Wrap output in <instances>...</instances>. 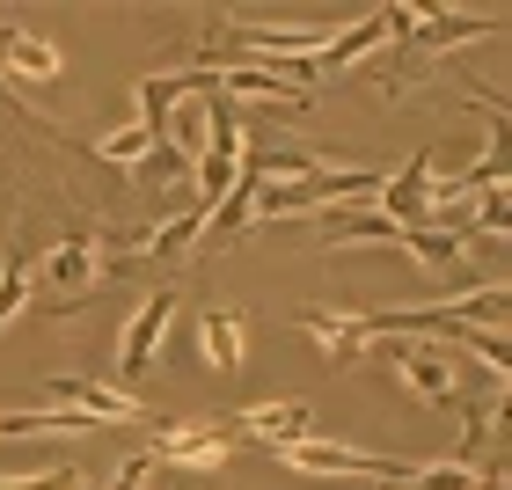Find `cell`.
<instances>
[{"instance_id":"obj_11","label":"cell","mask_w":512,"mask_h":490,"mask_svg":"<svg viewBox=\"0 0 512 490\" xmlns=\"http://www.w3.org/2000/svg\"><path fill=\"white\" fill-rule=\"evenodd\" d=\"M59 66H66V59H59V44H52V37L0 22V74H15V81H52Z\"/></svg>"},{"instance_id":"obj_14","label":"cell","mask_w":512,"mask_h":490,"mask_svg":"<svg viewBox=\"0 0 512 490\" xmlns=\"http://www.w3.org/2000/svg\"><path fill=\"white\" fill-rule=\"evenodd\" d=\"M147 476H154V461H147V454H132L125 469H118V483H110V490H147Z\"/></svg>"},{"instance_id":"obj_9","label":"cell","mask_w":512,"mask_h":490,"mask_svg":"<svg viewBox=\"0 0 512 490\" xmlns=\"http://www.w3.org/2000/svg\"><path fill=\"white\" fill-rule=\"evenodd\" d=\"M505 30V15H403V52H447V44H469V37H491Z\"/></svg>"},{"instance_id":"obj_4","label":"cell","mask_w":512,"mask_h":490,"mask_svg":"<svg viewBox=\"0 0 512 490\" xmlns=\"http://www.w3.org/2000/svg\"><path fill=\"white\" fill-rule=\"evenodd\" d=\"M278 461L300 476H366V483H410V461L395 454H366V447H330V439H293L278 447Z\"/></svg>"},{"instance_id":"obj_2","label":"cell","mask_w":512,"mask_h":490,"mask_svg":"<svg viewBox=\"0 0 512 490\" xmlns=\"http://www.w3.org/2000/svg\"><path fill=\"white\" fill-rule=\"evenodd\" d=\"M374 352L388 359V373L403 381L417 403H439V410H461V417H476V403H469V388L454 381V366H447V352H425V344H403V337H381Z\"/></svg>"},{"instance_id":"obj_5","label":"cell","mask_w":512,"mask_h":490,"mask_svg":"<svg viewBox=\"0 0 512 490\" xmlns=\"http://www.w3.org/2000/svg\"><path fill=\"white\" fill-rule=\"evenodd\" d=\"M52 403L74 410L81 425H147V403L132 388H103V381H52Z\"/></svg>"},{"instance_id":"obj_10","label":"cell","mask_w":512,"mask_h":490,"mask_svg":"<svg viewBox=\"0 0 512 490\" xmlns=\"http://www.w3.org/2000/svg\"><path fill=\"white\" fill-rule=\"evenodd\" d=\"M425 205H432V154H410L403 176H381L374 213L381 220H403V227H425Z\"/></svg>"},{"instance_id":"obj_7","label":"cell","mask_w":512,"mask_h":490,"mask_svg":"<svg viewBox=\"0 0 512 490\" xmlns=\"http://www.w3.org/2000/svg\"><path fill=\"white\" fill-rule=\"evenodd\" d=\"M44 278L66 293L96 286V278H125V264H110V235H96V227H81L74 242H59L52 256H44Z\"/></svg>"},{"instance_id":"obj_1","label":"cell","mask_w":512,"mask_h":490,"mask_svg":"<svg viewBox=\"0 0 512 490\" xmlns=\"http://www.w3.org/2000/svg\"><path fill=\"white\" fill-rule=\"evenodd\" d=\"M242 454V439L227 417H183V425H161V439L147 447L154 469H191V476H213Z\"/></svg>"},{"instance_id":"obj_13","label":"cell","mask_w":512,"mask_h":490,"mask_svg":"<svg viewBox=\"0 0 512 490\" xmlns=\"http://www.w3.org/2000/svg\"><path fill=\"white\" fill-rule=\"evenodd\" d=\"M30 293H37V271H30V256H8V264H0V330H8V322L30 308Z\"/></svg>"},{"instance_id":"obj_12","label":"cell","mask_w":512,"mask_h":490,"mask_svg":"<svg viewBox=\"0 0 512 490\" xmlns=\"http://www.w3.org/2000/svg\"><path fill=\"white\" fill-rule=\"evenodd\" d=\"M198 352L213 373H242L249 359V330H242V308H205L198 315Z\"/></svg>"},{"instance_id":"obj_3","label":"cell","mask_w":512,"mask_h":490,"mask_svg":"<svg viewBox=\"0 0 512 490\" xmlns=\"http://www.w3.org/2000/svg\"><path fill=\"white\" fill-rule=\"evenodd\" d=\"M330 242H381V249H403L417 256V271H439L461 256V235H439V227H403V220H381V213H352L330 227Z\"/></svg>"},{"instance_id":"obj_8","label":"cell","mask_w":512,"mask_h":490,"mask_svg":"<svg viewBox=\"0 0 512 490\" xmlns=\"http://www.w3.org/2000/svg\"><path fill=\"white\" fill-rule=\"evenodd\" d=\"M235 425V439H256V447H293V439H308L315 432V410L300 403V395H286V403H249L242 417H227Z\"/></svg>"},{"instance_id":"obj_6","label":"cell","mask_w":512,"mask_h":490,"mask_svg":"<svg viewBox=\"0 0 512 490\" xmlns=\"http://www.w3.org/2000/svg\"><path fill=\"white\" fill-rule=\"evenodd\" d=\"M169 315H176V286H154V293L132 308V322H125V344H118V373H125V381H139V373L154 366L161 337H169Z\"/></svg>"}]
</instances>
